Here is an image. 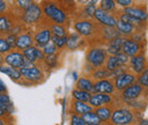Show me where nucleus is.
Listing matches in <instances>:
<instances>
[{
  "instance_id": "obj_34",
  "label": "nucleus",
  "mask_w": 148,
  "mask_h": 125,
  "mask_svg": "<svg viewBox=\"0 0 148 125\" xmlns=\"http://www.w3.org/2000/svg\"><path fill=\"white\" fill-rule=\"evenodd\" d=\"M49 29L50 32L54 36H69V31L67 27L65 25H60V24H49Z\"/></svg>"
},
{
  "instance_id": "obj_43",
  "label": "nucleus",
  "mask_w": 148,
  "mask_h": 125,
  "mask_svg": "<svg viewBox=\"0 0 148 125\" xmlns=\"http://www.w3.org/2000/svg\"><path fill=\"white\" fill-rule=\"evenodd\" d=\"M133 3H134V1H132V0H116V5L119 7H121L122 9L133 6Z\"/></svg>"
},
{
  "instance_id": "obj_2",
  "label": "nucleus",
  "mask_w": 148,
  "mask_h": 125,
  "mask_svg": "<svg viewBox=\"0 0 148 125\" xmlns=\"http://www.w3.org/2000/svg\"><path fill=\"white\" fill-rule=\"evenodd\" d=\"M107 57H108V54H107L105 47L91 46V47H89V49L87 50V54H86V66L89 67L90 72L92 73L95 70L105 66Z\"/></svg>"
},
{
  "instance_id": "obj_51",
  "label": "nucleus",
  "mask_w": 148,
  "mask_h": 125,
  "mask_svg": "<svg viewBox=\"0 0 148 125\" xmlns=\"http://www.w3.org/2000/svg\"><path fill=\"white\" fill-rule=\"evenodd\" d=\"M1 36H1V34H0V38H1Z\"/></svg>"
},
{
  "instance_id": "obj_16",
  "label": "nucleus",
  "mask_w": 148,
  "mask_h": 125,
  "mask_svg": "<svg viewBox=\"0 0 148 125\" xmlns=\"http://www.w3.org/2000/svg\"><path fill=\"white\" fill-rule=\"evenodd\" d=\"M145 47L146 46L137 43L133 40H131L130 38H125L124 43H123V48H122V53L125 56H128L129 58H131L133 56H137V55L145 53Z\"/></svg>"
},
{
  "instance_id": "obj_42",
  "label": "nucleus",
  "mask_w": 148,
  "mask_h": 125,
  "mask_svg": "<svg viewBox=\"0 0 148 125\" xmlns=\"http://www.w3.org/2000/svg\"><path fill=\"white\" fill-rule=\"evenodd\" d=\"M70 125H87L86 122L83 121L82 116L76 115V114H71L70 117Z\"/></svg>"
},
{
  "instance_id": "obj_38",
  "label": "nucleus",
  "mask_w": 148,
  "mask_h": 125,
  "mask_svg": "<svg viewBox=\"0 0 148 125\" xmlns=\"http://www.w3.org/2000/svg\"><path fill=\"white\" fill-rule=\"evenodd\" d=\"M137 83H139L144 89L148 90V67L143 73L137 75Z\"/></svg>"
},
{
  "instance_id": "obj_17",
  "label": "nucleus",
  "mask_w": 148,
  "mask_h": 125,
  "mask_svg": "<svg viewBox=\"0 0 148 125\" xmlns=\"http://www.w3.org/2000/svg\"><path fill=\"white\" fill-rule=\"evenodd\" d=\"M22 54L24 56V58L26 59V61L34 64V65L42 64L43 59H45V55L42 53V50L36 46H32V47L25 49L24 51H22Z\"/></svg>"
},
{
  "instance_id": "obj_49",
  "label": "nucleus",
  "mask_w": 148,
  "mask_h": 125,
  "mask_svg": "<svg viewBox=\"0 0 148 125\" xmlns=\"http://www.w3.org/2000/svg\"><path fill=\"white\" fill-rule=\"evenodd\" d=\"M3 64H5V56L0 54V66L3 65Z\"/></svg>"
},
{
  "instance_id": "obj_24",
  "label": "nucleus",
  "mask_w": 148,
  "mask_h": 125,
  "mask_svg": "<svg viewBox=\"0 0 148 125\" xmlns=\"http://www.w3.org/2000/svg\"><path fill=\"white\" fill-rule=\"evenodd\" d=\"M15 23H16V22L10 17V15L7 14V13H6L5 15L0 16V34L2 36L8 34Z\"/></svg>"
},
{
  "instance_id": "obj_7",
  "label": "nucleus",
  "mask_w": 148,
  "mask_h": 125,
  "mask_svg": "<svg viewBox=\"0 0 148 125\" xmlns=\"http://www.w3.org/2000/svg\"><path fill=\"white\" fill-rule=\"evenodd\" d=\"M148 90L144 89L139 83H133L132 85H130L129 88L122 91L120 93V98L122 99L123 102L125 101H134L138 99H143L144 94H147Z\"/></svg>"
},
{
  "instance_id": "obj_1",
  "label": "nucleus",
  "mask_w": 148,
  "mask_h": 125,
  "mask_svg": "<svg viewBox=\"0 0 148 125\" xmlns=\"http://www.w3.org/2000/svg\"><path fill=\"white\" fill-rule=\"evenodd\" d=\"M41 8L43 13V17L51 22V24L65 25L69 20V15L60 7V5L56 1H42Z\"/></svg>"
},
{
  "instance_id": "obj_46",
  "label": "nucleus",
  "mask_w": 148,
  "mask_h": 125,
  "mask_svg": "<svg viewBox=\"0 0 148 125\" xmlns=\"http://www.w3.org/2000/svg\"><path fill=\"white\" fill-rule=\"evenodd\" d=\"M0 93H7V87L1 79H0Z\"/></svg>"
},
{
  "instance_id": "obj_39",
  "label": "nucleus",
  "mask_w": 148,
  "mask_h": 125,
  "mask_svg": "<svg viewBox=\"0 0 148 125\" xmlns=\"http://www.w3.org/2000/svg\"><path fill=\"white\" fill-rule=\"evenodd\" d=\"M51 42L57 47V49H63L64 47H66L67 43V36H51Z\"/></svg>"
},
{
  "instance_id": "obj_18",
  "label": "nucleus",
  "mask_w": 148,
  "mask_h": 125,
  "mask_svg": "<svg viewBox=\"0 0 148 125\" xmlns=\"http://www.w3.org/2000/svg\"><path fill=\"white\" fill-rule=\"evenodd\" d=\"M93 93H103V94H111V96H114V94L116 93V90H115V87H114L113 80L95 81Z\"/></svg>"
},
{
  "instance_id": "obj_32",
  "label": "nucleus",
  "mask_w": 148,
  "mask_h": 125,
  "mask_svg": "<svg viewBox=\"0 0 148 125\" xmlns=\"http://www.w3.org/2000/svg\"><path fill=\"white\" fill-rule=\"evenodd\" d=\"M72 96V99L76 100V101H82V102H89L90 98H91V93L89 92H86V91H82V90L79 89H74L71 93Z\"/></svg>"
},
{
  "instance_id": "obj_50",
  "label": "nucleus",
  "mask_w": 148,
  "mask_h": 125,
  "mask_svg": "<svg viewBox=\"0 0 148 125\" xmlns=\"http://www.w3.org/2000/svg\"><path fill=\"white\" fill-rule=\"evenodd\" d=\"M0 125H6V120L5 118H0Z\"/></svg>"
},
{
  "instance_id": "obj_30",
  "label": "nucleus",
  "mask_w": 148,
  "mask_h": 125,
  "mask_svg": "<svg viewBox=\"0 0 148 125\" xmlns=\"http://www.w3.org/2000/svg\"><path fill=\"white\" fill-rule=\"evenodd\" d=\"M93 81H101V80H113V73L110 71H107L104 67H100V68H97L89 75Z\"/></svg>"
},
{
  "instance_id": "obj_41",
  "label": "nucleus",
  "mask_w": 148,
  "mask_h": 125,
  "mask_svg": "<svg viewBox=\"0 0 148 125\" xmlns=\"http://www.w3.org/2000/svg\"><path fill=\"white\" fill-rule=\"evenodd\" d=\"M13 49L12 47L9 46V43L7 42V40L5 39V36H1L0 38V54L1 55H7L8 53H10Z\"/></svg>"
},
{
  "instance_id": "obj_19",
  "label": "nucleus",
  "mask_w": 148,
  "mask_h": 125,
  "mask_svg": "<svg viewBox=\"0 0 148 125\" xmlns=\"http://www.w3.org/2000/svg\"><path fill=\"white\" fill-rule=\"evenodd\" d=\"M34 46V41H33V34L31 33V31H24L23 33H21L16 38V49L24 51L25 49L30 48Z\"/></svg>"
},
{
  "instance_id": "obj_13",
  "label": "nucleus",
  "mask_w": 148,
  "mask_h": 125,
  "mask_svg": "<svg viewBox=\"0 0 148 125\" xmlns=\"http://www.w3.org/2000/svg\"><path fill=\"white\" fill-rule=\"evenodd\" d=\"M25 64H26V59L24 58L22 51L12 50L10 53L5 55V65L7 66H10L16 70H21L22 67L25 66Z\"/></svg>"
},
{
  "instance_id": "obj_44",
  "label": "nucleus",
  "mask_w": 148,
  "mask_h": 125,
  "mask_svg": "<svg viewBox=\"0 0 148 125\" xmlns=\"http://www.w3.org/2000/svg\"><path fill=\"white\" fill-rule=\"evenodd\" d=\"M5 39L7 40V42L9 43V46L12 47V49H16V36H13V34H6Z\"/></svg>"
},
{
  "instance_id": "obj_21",
  "label": "nucleus",
  "mask_w": 148,
  "mask_h": 125,
  "mask_svg": "<svg viewBox=\"0 0 148 125\" xmlns=\"http://www.w3.org/2000/svg\"><path fill=\"white\" fill-rule=\"evenodd\" d=\"M125 38L123 36H119L114 40L110 41L108 43H106V51L108 56H116V55L122 53V48H123V43H124Z\"/></svg>"
},
{
  "instance_id": "obj_4",
  "label": "nucleus",
  "mask_w": 148,
  "mask_h": 125,
  "mask_svg": "<svg viewBox=\"0 0 148 125\" xmlns=\"http://www.w3.org/2000/svg\"><path fill=\"white\" fill-rule=\"evenodd\" d=\"M74 32L84 38L90 39L93 36H98L100 26L92 19H86V18H79L73 22Z\"/></svg>"
},
{
  "instance_id": "obj_5",
  "label": "nucleus",
  "mask_w": 148,
  "mask_h": 125,
  "mask_svg": "<svg viewBox=\"0 0 148 125\" xmlns=\"http://www.w3.org/2000/svg\"><path fill=\"white\" fill-rule=\"evenodd\" d=\"M21 74H22V77L23 80H25L26 82H29L31 85H34V84H40L45 81V73L43 70L39 66V65H34V64H31L29 61H26L25 66L22 67L21 70Z\"/></svg>"
},
{
  "instance_id": "obj_28",
  "label": "nucleus",
  "mask_w": 148,
  "mask_h": 125,
  "mask_svg": "<svg viewBox=\"0 0 148 125\" xmlns=\"http://www.w3.org/2000/svg\"><path fill=\"white\" fill-rule=\"evenodd\" d=\"M113 109L114 107H112V106H103V107L96 108L93 110L97 114V116L99 117V120L101 121V123L104 124V123H110L112 114H113Z\"/></svg>"
},
{
  "instance_id": "obj_25",
  "label": "nucleus",
  "mask_w": 148,
  "mask_h": 125,
  "mask_svg": "<svg viewBox=\"0 0 148 125\" xmlns=\"http://www.w3.org/2000/svg\"><path fill=\"white\" fill-rule=\"evenodd\" d=\"M71 108H72V114H76L80 116L93 110V108L88 102H82V101H76V100H72Z\"/></svg>"
},
{
  "instance_id": "obj_36",
  "label": "nucleus",
  "mask_w": 148,
  "mask_h": 125,
  "mask_svg": "<svg viewBox=\"0 0 148 125\" xmlns=\"http://www.w3.org/2000/svg\"><path fill=\"white\" fill-rule=\"evenodd\" d=\"M58 61H59V56H58V54H56V55H53V56L45 57L42 65H45L47 68L55 70V68L58 67Z\"/></svg>"
},
{
  "instance_id": "obj_9",
  "label": "nucleus",
  "mask_w": 148,
  "mask_h": 125,
  "mask_svg": "<svg viewBox=\"0 0 148 125\" xmlns=\"http://www.w3.org/2000/svg\"><path fill=\"white\" fill-rule=\"evenodd\" d=\"M93 19L99 26H103V27H115L116 23H117L116 15L104 12L100 8H97V10L93 15Z\"/></svg>"
},
{
  "instance_id": "obj_31",
  "label": "nucleus",
  "mask_w": 148,
  "mask_h": 125,
  "mask_svg": "<svg viewBox=\"0 0 148 125\" xmlns=\"http://www.w3.org/2000/svg\"><path fill=\"white\" fill-rule=\"evenodd\" d=\"M97 1H89L87 5H84L83 9H82V15L80 18H86V19H91L93 18V15L97 10V6H96Z\"/></svg>"
},
{
  "instance_id": "obj_23",
  "label": "nucleus",
  "mask_w": 148,
  "mask_h": 125,
  "mask_svg": "<svg viewBox=\"0 0 148 125\" xmlns=\"http://www.w3.org/2000/svg\"><path fill=\"white\" fill-rule=\"evenodd\" d=\"M115 29L117 30V32L120 33V36H123V38H131V36L138 30L134 26L130 25V24L123 22V20H120V19H117V23H116Z\"/></svg>"
},
{
  "instance_id": "obj_35",
  "label": "nucleus",
  "mask_w": 148,
  "mask_h": 125,
  "mask_svg": "<svg viewBox=\"0 0 148 125\" xmlns=\"http://www.w3.org/2000/svg\"><path fill=\"white\" fill-rule=\"evenodd\" d=\"M82 118H83V121L86 122L87 125H103L101 121L99 120V117H98L97 114L95 113V110L89 111V113L82 115Z\"/></svg>"
},
{
  "instance_id": "obj_29",
  "label": "nucleus",
  "mask_w": 148,
  "mask_h": 125,
  "mask_svg": "<svg viewBox=\"0 0 148 125\" xmlns=\"http://www.w3.org/2000/svg\"><path fill=\"white\" fill-rule=\"evenodd\" d=\"M0 73H2V74H6L12 81H14V82H19L23 77H22V74H21V72L19 70H16V68H13V67H10V66H7V65H1L0 66Z\"/></svg>"
},
{
  "instance_id": "obj_15",
  "label": "nucleus",
  "mask_w": 148,
  "mask_h": 125,
  "mask_svg": "<svg viewBox=\"0 0 148 125\" xmlns=\"http://www.w3.org/2000/svg\"><path fill=\"white\" fill-rule=\"evenodd\" d=\"M124 14H128L132 17L141 20L143 23H147L148 20V10L146 5H133L131 7L124 8L121 10Z\"/></svg>"
},
{
  "instance_id": "obj_33",
  "label": "nucleus",
  "mask_w": 148,
  "mask_h": 125,
  "mask_svg": "<svg viewBox=\"0 0 148 125\" xmlns=\"http://www.w3.org/2000/svg\"><path fill=\"white\" fill-rule=\"evenodd\" d=\"M116 7H117V5H116V1H114V0H101L99 2V7L98 8H100L104 12H107L110 14L115 15Z\"/></svg>"
},
{
  "instance_id": "obj_40",
  "label": "nucleus",
  "mask_w": 148,
  "mask_h": 125,
  "mask_svg": "<svg viewBox=\"0 0 148 125\" xmlns=\"http://www.w3.org/2000/svg\"><path fill=\"white\" fill-rule=\"evenodd\" d=\"M41 50H42V53H43V55H45V57H48V56H53V55L58 54V49H57V47H56L53 42L48 43V44H47L46 47H43Z\"/></svg>"
},
{
  "instance_id": "obj_10",
  "label": "nucleus",
  "mask_w": 148,
  "mask_h": 125,
  "mask_svg": "<svg viewBox=\"0 0 148 125\" xmlns=\"http://www.w3.org/2000/svg\"><path fill=\"white\" fill-rule=\"evenodd\" d=\"M128 67H129V71L133 73L134 75H139L140 73H143L148 67L147 57H146L145 53L131 57Z\"/></svg>"
},
{
  "instance_id": "obj_37",
  "label": "nucleus",
  "mask_w": 148,
  "mask_h": 125,
  "mask_svg": "<svg viewBox=\"0 0 148 125\" xmlns=\"http://www.w3.org/2000/svg\"><path fill=\"white\" fill-rule=\"evenodd\" d=\"M14 3H15V7L19 10V13L22 14L23 12H25L26 9H29L34 3V1H32V0H17Z\"/></svg>"
},
{
  "instance_id": "obj_20",
  "label": "nucleus",
  "mask_w": 148,
  "mask_h": 125,
  "mask_svg": "<svg viewBox=\"0 0 148 125\" xmlns=\"http://www.w3.org/2000/svg\"><path fill=\"white\" fill-rule=\"evenodd\" d=\"M86 46V39L82 38L76 32H71L67 36V43H66V49L70 51H74L77 49H81Z\"/></svg>"
},
{
  "instance_id": "obj_11",
  "label": "nucleus",
  "mask_w": 148,
  "mask_h": 125,
  "mask_svg": "<svg viewBox=\"0 0 148 125\" xmlns=\"http://www.w3.org/2000/svg\"><path fill=\"white\" fill-rule=\"evenodd\" d=\"M51 32L49 26H41L39 27L37 31L33 33V41H34V46L42 49L43 47H46L48 43L51 42Z\"/></svg>"
},
{
  "instance_id": "obj_8",
  "label": "nucleus",
  "mask_w": 148,
  "mask_h": 125,
  "mask_svg": "<svg viewBox=\"0 0 148 125\" xmlns=\"http://www.w3.org/2000/svg\"><path fill=\"white\" fill-rule=\"evenodd\" d=\"M137 82V75H134L133 73H131L130 71L125 72L119 76H115L113 79V83H114V87L116 92L121 93L122 91L129 88L130 85H132L133 83Z\"/></svg>"
},
{
  "instance_id": "obj_22",
  "label": "nucleus",
  "mask_w": 148,
  "mask_h": 125,
  "mask_svg": "<svg viewBox=\"0 0 148 125\" xmlns=\"http://www.w3.org/2000/svg\"><path fill=\"white\" fill-rule=\"evenodd\" d=\"M93 88H95V81L90 76H87V75H83V76L79 77L76 83H75V89L89 92L91 94L93 93Z\"/></svg>"
},
{
  "instance_id": "obj_14",
  "label": "nucleus",
  "mask_w": 148,
  "mask_h": 125,
  "mask_svg": "<svg viewBox=\"0 0 148 125\" xmlns=\"http://www.w3.org/2000/svg\"><path fill=\"white\" fill-rule=\"evenodd\" d=\"M88 104L93 109L103 107V106H112L115 104V96L103 94V93H92Z\"/></svg>"
},
{
  "instance_id": "obj_47",
  "label": "nucleus",
  "mask_w": 148,
  "mask_h": 125,
  "mask_svg": "<svg viewBox=\"0 0 148 125\" xmlns=\"http://www.w3.org/2000/svg\"><path fill=\"white\" fill-rule=\"evenodd\" d=\"M134 125H148V120H146V118H141V120H139Z\"/></svg>"
},
{
  "instance_id": "obj_3",
  "label": "nucleus",
  "mask_w": 148,
  "mask_h": 125,
  "mask_svg": "<svg viewBox=\"0 0 148 125\" xmlns=\"http://www.w3.org/2000/svg\"><path fill=\"white\" fill-rule=\"evenodd\" d=\"M138 114L127 106L114 107L110 125H134L139 121Z\"/></svg>"
},
{
  "instance_id": "obj_12",
  "label": "nucleus",
  "mask_w": 148,
  "mask_h": 125,
  "mask_svg": "<svg viewBox=\"0 0 148 125\" xmlns=\"http://www.w3.org/2000/svg\"><path fill=\"white\" fill-rule=\"evenodd\" d=\"M129 60L130 58L128 56L121 53V54L116 55V56H108L107 57V60L105 63V68L107 71L113 72L119 70L120 67H124V66H128L129 65Z\"/></svg>"
},
{
  "instance_id": "obj_48",
  "label": "nucleus",
  "mask_w": 148,
  "mask_h": 125,
  "mask_svg": "<svg viewBox=\"0 0 148 125\" xmlns=\"http://www.w3.org/2000/svg\"><path fill=\"white\" fill-rule=\"evenodd\" d=\"M8 116V114L5 111V110H2V109H0V118H6Z\"/></svg>"
},
{
  "instance_id": "obj_26",
  "label": "nucleus",
  "mask_w": 148,
  "mask_h": 125,
  "mask_svg": "<svg viewBox=\"0 0 148 125\" xmlns=\"http://www.w3.org/2000/svg\"><path fill=\"white\" fill-rule=\"evenodd\" d=\"M117 19L128 23V24L132 25V26H134V27L138 29V30H144V31H145L146 27H147V23H143L141 20L132 17V16H130V15H128V14H124V13H122V12H120V16L117 17Z\"/></svg>"
},
{
  "instance_id": "obj_45",
  "label": "nucleus",
  "mask_w": 148,
  "mask_h": 125,
  "mask_svg": "<svg viewBox=\"0 0 148 125\" xmlns=\"http://www.w3.org/2000/svg\"><path fill=\"white\" fill-rule=\"evenodd\" d=\"M8 9V2L5 0H0V16L5 15Z\"/></svg>"
},
{
  "instance_id": "obj_27",
  "label": "nucleus",
  "mask_w": 148,
  "mask_h": 125,
  "mask_svg": "<svg viewBox=\"0 0 148 125\" xmlns=\"http://www.w3.org/2000/svg\"><path fill=\"white\" fill-rule=\"evenodd\" d=\"M98 36H100V39L104 40L106 43H108L112 40L121 36L115 27H103V26H100Z\"/></svg>"
},
{
  "instance_id": "obj_6",
  "label": "nucleus",
  "mask_w": 148,
  "mask_h": 125,
  "mask_svg": "<svg viewBox=\"0 0 148 125\" xmlns=\"http://www.w3.org/2000/svg\"><path fill=\"white\" fill-rule=\"evenodd\" d=\"M43 17V13H42V8L41 5H39L38 2L34 1V3L26 9L25 12H23L19 16V19L22 20V23L24 25H34L41 22V19Z\"/></svg>"
}]
</instances>
